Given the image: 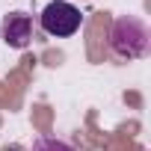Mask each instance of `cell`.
I'll use <instances>...</instances> for the list:
<instances>
[{"mask_svg":"<svg viewBox=\"0 0 151 151\" xmlns=\"http://www.w3.org/2000/svg\"><path fill=\"white\" fill-rule=\"evenodd\" d=\"M110 47L119 59H142L151 47V30L142 18L119 15L110 30Z\"/></svg>","mask_w":151,"mask_h":151,"instance_id":"1","label":"cell"},{"mask_svg":"<svg viewBox=\"0 0 151 151\" xmlns=\"http://www.w3.org/2000/svg\"><path fill=\"white\" fill-rule=\"evenodd\" d=\"M39 24H42V30L47 36L62 39V36H74L80 30L83 15H80V9L74 3H68V0H50L42 9V15H39Z\"/></svg>","mask_w":151,"mask_h":151,"instance_id":"2","label":"cell"},{"mask_svg":"<svg viewBox=\"0 0 151 151\" xmlns=\"http://www.w3.org/2000/svg\"><path fill=\"white\" fill-rule=\"evenodd\" d=\"M0 36L3 42L15 50H24L30 42H33V18L27 12H9L0 24Z\"/></svg>","mask_w":151,"mask_h":151,"instance_id":"3","label":"cell"},{"mask_svg":"<svg viewBox=\"0 0 151 151\" xmlns=\"http://www.w3.org/2000/svg\"><path fill=\"white\" fill-rule=\"evenodd\" d=\"M33 151H77V148L65 139H59V136H39L33 142Z\"/></svg>","mask_w":151,"mask_h":151,"instance_id":"4","label":"cell"},{"mask_svg":"<svg viewBox=\"0 0 151 151\" xmlns=\"http://www.w3.org/2000/svg\"><path fill=\"white\" fill-rule=\"evenodd\" d=\"M6 151H21V148H18V145H12V148H6Z\"/></svg>","mask_w":151,"mask_h":151,"instance_id":"5","label":"cell"}]
</instances>
